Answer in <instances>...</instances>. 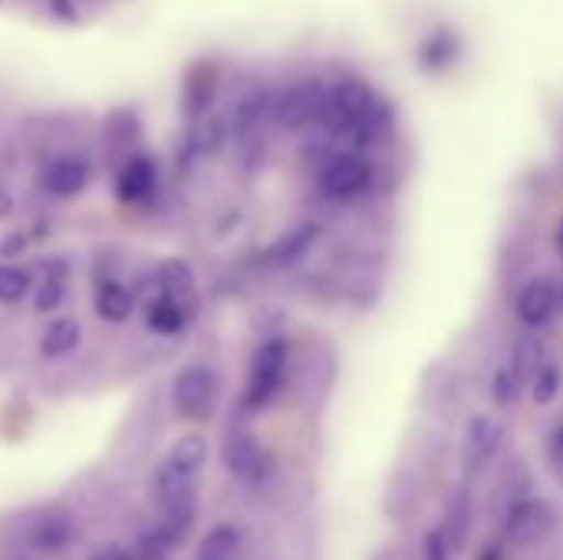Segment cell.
Segmentation results:
<instances>
[{
    "instance_id": "cell-1",
    "label": "cell",
    "mask_w": 563,
    "mask_h": 560,
    "mask_svg": "<svg viewBox=\"0 0 563 560\" xmlns=\"http://www.w3.org/2000/svg\"><path fill=\"white\" fill-rule=\"evenodd\" d=\"M208 439L198 432L181 436L168 455L162 459V465L152 472V498L158 502V508H175V505H195L198 502V475L208 462Z\"/></svg>"
},
{
    "instance_id": "cell-2",
    "label": "cell",
    "mask_w": 563,
    "mask_h": 560,
    "mask_svg": "<svg viewBox=\"0 0 563 560\" xmlns=\"http://www.w3.org/2000/svg\"><path fill=\"white\" fill-rule=\"evenodd\" d=\"M287 360H290V347L284 337H271L254 350V360L247 370V386H244V409L257 413L274 403V396L280 393V386L287 380Z\"/></svg>"
},
{
    "instance_id": "cell-3",
    "label": "cell",
    "mask_w": 563,
    "mask_h": 560,
    "mask_svg": "<svg viewBox=\"0 0 563 560\" xmlns=\"http://www.w3.org/2000/svg\"><path fill=\"white\" fill-rule=\"evenodd\" d=\"M373 185V165L363 158V152H333L320 158L317 168V188L330 201H353L366 195Z\"/></svg>"
},
{
    "instance_id": "cell-4",
    "label": "cell",
    "mask_w": 563,
    "mask_h": 560,
    "mask_svg": "<svg viewBox=\"0 0 563 560\" xmlns=\"http://www.w3.org/2000/svg\"><path fill=\"white\" fill-rule=\"evenodd\" d=\"M327 102H330V83L320 79H303L290 89H284L277 96V112L274 122L280 129L300 132V129H320L323 116H327Z\"/></svg>"
},
{
    "instance_id": "cell-5",
    "label": "cell",
    "mask_w": 563,
    "mask_h": 560,
    "mask_svg": "<svg viewBox=\"0 0 563 560\" xmlns=\"http://www.w3.org/2000/svg\"><path fill=\"white\" fill-rule=\"evenodd\" d=\"M218 393H221L218 373L211 366H201V363L185 366L175 376V386H172L175 409L188 422H205L214 413V406H218Z\"/></svg>"
},
{
    "instance_id": "cell-6",
    "label": "cell",
    "mask_w": 563,
    "mask_h": 560,
    "mask_svg": "<svg viewBox=\"0 0 563 560\" xmlns=\"http://www.w3.org/2000/svg\"><path fill=\"white\" fill-rule=\"evenodd\" d=\"M554 508L541 498H515L505 512L501 535L515 548H531L554 531Z\"/></svg>"
},
{
    "instance_id": "cell-7",
    "label": "cell",
    "mask_w": 563,
    "mask_h": 560,
    "mask_svg": "<svg viewBox=\"0 0 563 560\" xmlns=\"http://www.w3.org/2000/svg\"><path fill=\"white\" fill-rule=\"evenodd\" d=\"M221 459L224 469L244 485H264L274 475V455L251 432H231L224 439Z\"/></svg>"
},
{
    "instance_id": "cell-8",
    "label": "cell",
    "mask_w": 563,
    "mask_h": 560,
    "mask_svg": "<svg viewBox=\"0 0 563 560\" xmlns=\"http://www.w3.org/2000/svg\"><path fill=\"white\" fill-rule=\"evenodd\" d=\"M561 287L551 281V277H534L528 281L521 290H518V300H515V314L525 327H544L558 317L561 310Z\"/></svg>"
},
{
    "instance_id": "cell-9",
    "label": "cell",
    "mask_w": 563,
    "mask_h": 560,
    "mask_svg": "<svg viewBox=\"0 0 563 560\" xmlns=\"http://www.w3.org/2000/svg\"><path fill=\"white\" fill-rule=\"evenodd\" d=\"M274 112H277V92H267V89H257L251 96H244L234 109V135L238 142H257L261 132L267 129V122H274Z\"/></svg>"
},
{
    "instance_id": "cell-10",
    "label": "cell",
    "mask_w": 563,
    "mask_h": 560,
    "mask_svg": "<svg viewBox=\"0 0 563 560\" xmlns=\"http://www.w3.org/2000/svg\"><path fill=\"white\" fill-rule=\"evenodd\" d=\"M92 178V165L82 155H59L43 168V188L53 198H76Z\"/></svg>"
},
{
    "instance_id": "cell-11",
    "label": "cell",
    "mask_w": 563,
    "mask_h": 560,
    "mask_svg": "<svg viewBox=\"0 0 563 560\" xmlns=\"http://www.w3.org/2000/svg\"><path fill=\"white\" fill-rule=\"evenodd\" d=\"M505 429L498 419L492 416H475L465 436V472L478 475L482 469H488V462L495 459V452L501 449Z\"/></svg>"
},
{
    "instance_id": "cell-12",
    "label": "cell",
    "mask_w": 563,
    "mask_h": 560,
    "mask_svg": "<svg viewBox=\"0 0 563 560\" xmlns=\"http://www.w3.org/2000/svg\"><path fill=\"white\" fill-rule=\"evenodd\" d=\"M158 188V168L148 155H132L122 162L119 175H115V195L125 205H139L148 201Z\"/></svg>"
},
{
    "instance_id": "cell-13",
    "label": "cell",
    "mask_w": 563,
    "mask_h": 560,
    "mask_svg": "<svg viewBox=\"0 0 563 560\" xmlns=\"http://www.w3.org/2000/svg\"><path fill=\"white\" fill-rule=\"evenodd\" d=\"M416 59H419V66L426 73H435L439 76V73L452 69L462 59V36L452 26H432L422 36V43L416 50Z\"/></svg>"
},
{
    "instance_id": "cell-14",
    "label": "cell",
    "mask_w": 563,
    "mask_h": 560,
    "mask_svg": "<svg viewBox=\"0 0 563 560\" xmlns=\"http://www.w3.org/2000/svg\"><path fill=\"white\" fill-rule=\"evenodd\" d=\"M73 541H76V525L66 515H43L26 531V545L40 554H59Z\"/></svg>"
},
{
    "instance_id": "cell-15",
    "label": "cell",
    "mask_w": 563,
    "mask_h": 560,
    "mask_svg": "<svg viewBox=\"0 0 563 560\" xmlns=\"http://www.w3.org/2000/svg\"><path fill=\"white\" fill-rule=\"evenodd\" d=\"M317 241H320V224H300V228L287 231L284 238H277V241L271 244L267 264H274V267H290V264L303 261Z\"/></svg>"
},
{
    "instance_id": "cell-16",
    "label": "cell",
    "mask_w": 563,
    "mask_h": 560,
    "mask_svg": "<svg viewBox=\"0 0 563 560\" xmlns=\"http://www.w3.org/2000/svg\"><path fill=\"white\" fill-rule=\"evenodd\" d=\"M218 89V66L214 63H198L185 76V112L191 119L205 116Z\"/></svg>"
},
{
    "instance_id": "cell-17",
    "label": "cell",
    "mask_w": 563,
    "mask_h": 560,
    "mask_svg": "<svg viewBox=\"0 0 563 560\" xmlns=\"http://www.w3.org/2000/svg\"><path fill=\"white\" fill-rule=\"evenodd\" d=\"M79 343H82V327L76 317H56L40 333V353L46 360H63V356L76 353Z\"/></svg>"
},
{
    "instance_id": "cell-18",
    "label": "cell",
    "mask_w": 563,
    "mask_h": 560,
    "mask_svg": "<svg viewBox=\"0 0 563 560\" xmlns=\"http://www.w3.org/2000/svg\"><path fill=\"white\" fill-rule=\"evenodd\" d=\"M96 314L106 320V323H125L135 310V294L122 284V281H102L96 287V300H92Z\"/></svg>"
},
{
    "instance_id": "cell-19",
    "label": "cell",
    "mask_w": 563,
    "mask_h": 560,
    "mask_svg": "<svg viewBox=\"0 0 563 560\" xmlns=\"http://www.w3.org/2000/svg\"><path fill=\"white\" fill-rule=\"evenodd\" d=\"M145 323H148V330L158 333V337H175V333H181V330L191 323V310H188V304H181V300L155 297V300L148 304Z\"/></svg>"
},
{
    "instance_id": "cell-20",
    "label": "cell",
    "mask_w": 563,
    "mask_h": 560,
    "mask_svg": "<svg viewBox=\"0 0 563 560\" xmlns=\"http://www.w3.org/2000/svg\"><path fill=\"white\" fill-rule=\"evenodd\" d=\"M195 294V274L185 261L168 257L155 271V297H172V300H188Z\"/></svg>"
},
{
    "instance_id": "cell-21",
    "label": "cell",
    "mask_w": 563,
    "mask_h": 560,
    "mask_svg": "<svg viewBox=\"0 0 563 560\" xmlns=\"http://www.w3.org/2000/svg\"><path fill=\"white\" fill-rule=\"evenodd\" d=\"M241 554V531L234 525H214L198 551H195V560H238Z\"/></svg>"
},
{
    "instance_id": "cell-22",
    "label": "cell",
    "mask_w": 563,
    "mask_h": 560,
    "mask_svg": "<svg viewBox=\"0 0 563 560\" xmlns=\"http://www.w3.org/2000/svg\"><path fill=\"white\" fill-rule=\"evenodd\" d=\"M544 363H548V360H544V347H541L534 337H521L518 347H515V353H511V360H508V370L515 373V380H518L521 389H525V386H531V380L541 373Z\"/></svg>"
},
{
    "instance_id": "cell-23",
    "label": "cell",
    "mask_w": 563,
    "mask_h": 560,
    "mask_svg": "<svg viewBox=\"0 0 563 560\" xmlns=\"http://www.w3.org/2000/svg\"><path fill=\"white\" fill-rule=\"evenodd\" d=\"M33 294V274L20 264H0V304H20Z\"/></svg>"
},
{
    "instance_id": "cell-24",
    "label": "cell",
    "mask_w": 563,
    "mask_h": 560,
    "mask_svg": "<svg viewBox=\"0 0 563 560\" xmlns=\"http://www.w3.org/2000/svg\"><path fill=\"white\" fill-rule=\"evenodd\" d=\"M561 366H558V363H544L541 373L531 380V396H534V403H538V406H551V403L558 399V393H561Z\"/></svg>"
},
{
    "instance_id": "cell-25",
    "label": "cell",
    "mask_w": 563,
    "mask_h": 560,
    "mask_svg": "<svg viewBox=\"0 0 563 560\" xmlns=\"http://www.w3.org/2000/svg\"><path fill=\"white\" fill-rule=\"evenodd\" d=\"M63 300H66V281H63V274H49V277L36 287V294H33L36 314H53Z\"/></svg>"
},
{
    "instance_id": "cell-26",
    "label": "cell",
    "mask_w": 563,
    "mask_h": 560,
    "mask_svg": "<svg viewBox=\"0 0 563 560\" xmlns=\"http://www.w3.org/2000/svg\"><path fill=\"white\" fill-rule=\"evenodd\" d=\"M132 551V560H168V554L175 551L155 528H148V531H142L139 538H135V545L129 548Z\"/></svg>"
},
{
    "instance_id": "cell-27",
    "label": "cell",
    "mask_w": 563,
    "mask_h": 560,
    "mask_svg": "<svg viewBox=\"0 0 563 560\" xmlns=\"http://www.w3.org/2000/svg\"><path fill=\"white\" fill-rule=\"evenodd\" d=\"M521 396V383L515 380V373L508 370V363L498 370V376H495V399L501 403V406H508V403H515Z\"/></svg>"
},
{
    "instance_id": "cell-28",
    "label": "cell",
    "mask_w": 563,
    "mask_h": 560,
    "mask_svg": "<svg viewBox=\"0 0 563 560\" xmlns=\"http://www.w3.org/2000/svg\"><path fill=\"white\" fill-rule=\"evenodd\" d=\"M422 554H426V560H452V541H449L445 528L429 531V538L422 545Z\"/></svg>"
},
{
    "instance_id": "cell-29",
    "label": "cell",
    "mask_w": 563,
    "mask_h": 560,
    "mask_svg": "<svg viewBox=\"0 0 563 560\" xmlns=\"http://www.w3.org/2000/svg\"><path fill=\"white\" fill-rule=\"evenodd\" d=\"M46 3H49V10H53L63 23H76V20H79V10H76L73 0H46Z\"/></svg>"
},
{
    "instance_id": "cell-30",
    "label": "cell",
    "mask_w": 563,
    "mask_h": 560,
    "mask_svg": "<svg viewBox=\"0 0 563 560\" xmlns=\"http://www.w3.org/2000/svg\"><path fill=\"white\" fill-rule=\"evenodd\" d=\"M23 248H26V234H23V231H13V234L3 238L0 254H3V257H13V254H23Z\"/></svg>"
},
{
    "instance_id": "cell-31",
    "label": "cell",
    "mask_w": 563,
    "mask_h": 560,
    "mask_svg": "<svg viewBox=\"0 0 563 560\" xmlns=\"http://www.w3.org/2000/svg\"><path fill=\"white\" fill-rule=\"evenodd\" d=\"M89 560H132V551L119 548V545H109V548H99Z\"/></svg>"
},
{
    "instance_id": "cell-32",
    "label": "cell",
    "mask_w": 563,
    "mask_h": 560,
    "mask_svg": "<svg viewBox=\"0 0 563 560\" xmlns=\"http://www.w3.org/2000/svg\"><path fill=\"white\" fill-rule=\"evenodd\" d=\"M13 208H16L13 195L0 185V221H3V218H10V215H13Z\"/></svg>"
},
{
    "instance_id": "cell-33",
    "label": "cell",
    "mask_w": 563,
    "mask_h": 560,
    "mask_svg": "<svg viewBox=\"0 0 563 560\" xmlns=\"http://www.w3.org/2000/svg\"><path fill=\"white\" fill-rule=\"evenodd\" d=\"M551 449H554V455H558V459H563V422L558 426L554 439H551Z\"/></svg>"
},
{
    "instance_id": "cell-34",
    "label": "cell",
    "mask_w": 563,
    "mask_h": 560,
    "mask_svg": "<svg viewBox=\"0 0 563 560\" xmlns=\"http://www.w3.org/2000/svg\"><path fill=\"white\" fill-rule=\"evenodd\" d=\"M554 244H558V254L563 257V218L558 221V234H554Z\"/></svg>"
}]
</instances>
